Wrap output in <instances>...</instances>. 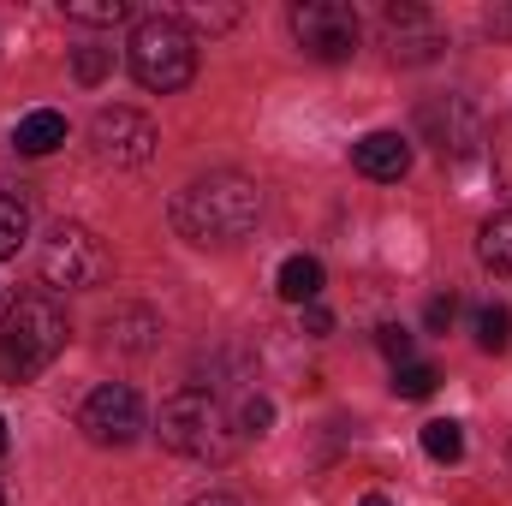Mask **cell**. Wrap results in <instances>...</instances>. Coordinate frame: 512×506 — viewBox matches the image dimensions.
<instances>
[{
	"label": "cell",
	"instance_id": "6da1fadb",
	"mask_svg": "<svg viewBox=\"0 0 512 506\" xmlns=\"http://www.w3.org/2000/svg\"><path fill=\"white\" fill-rule=\"evenodd\" d=\"M256 221H262V191L245 173H209L173 197V227L191 245H239L245 233H256Z\"/></svg>",
	"mask_w": 512,
	"mask_h": 506
},
{
	"label": "cell",
	"instance_id": "7a4b0ae2",
	"mask_svg": "<svg viewBox=\"0 0 512 506\" xmlns=\"http://www.w3.org/2000/svg\"><path fill=\"white\" fill-rule=\"evenodd\" d=\"M66 340H72L66 310H60L48 292L18 298V304L0 316V381H6V387L36 381L60 352H66Z\"/></svg>",
	"mask_w": 512,
	"mask_h": 506
},
{
	"label": "cell",
	"instance_id": "3957f363",
	"mask_svg": "<svg viewBox=\"0 0 512 506\" xmlns=\"http://www.w3.org/2000/svg\"><path fill=\"white\" fill-rule=\"evenodd\" d=\"M161 447H173L179 459H203V465H227L239 453V429L227 417V405L209 387H179L161 405Z\"/></svg>",
	"mask_w": 512,
	"mask_h": 506
},
{
	"label": "cell",
	"instance_id": "277c9868",
	"mask_svg": "<svg viewBox=\"0 0 512 506\" xmlns=\"http://www.w3.org/2000/svg\"><path fill=\"white\" fill-rule=\"evenodd\" d=\"M126 54H131V78L143 90H155V96H173V90H185L197 78V36L167 12L137 18Z\"/></svg>",
	"mask_w": 512,
	"mask_h": 506
},
{
	"label": "cell",
	"instance_id": "5b68a950",
	"mask_svg": "<svg viewBox=\"0 0 512 506\" xmlns=\"http://www.w3.org/2000/svg\"><path fill=\"white\" fill-rule=\"evenodd\" d=\"M108 251L90 227H72L60 221L48 239H42V280L48 286H66V292H84V286H102L108 280Z\"/></svg>",
	"mask_w": 512,
	"mask_h": 506
},
{
	"label": "cell",
	"instance_id": "8992f818",
	"mask_svg": "<svg viewBox=\"0 0 512 506\" xmlns=\"http://www.w3.org/2000/svg\"><path fill=\"white\" fill-rule=\"evenodd\" d=\"M358 12L346 6V0H304V6H292V36H298V48L310 54V60H322V66H340V60H352L358 54Z\"/></svg>",
	"mask_w": 512,
	"mask_h": 506
},
{
	"label": "cell",
	"instance_id": "52a82bcc",
	"mask_svg": "<svg viewBox=\"0 0 512 506\" xmlns=\"http://www.w3.org/2000/svg\"><path fill=\"white\" fill-rule=\"evenodd\" d=\"M78 429H84L96 447H131V441L143 435V399H137V387H126V381H102V387L84 399Z\"/></svg>",
	"mask_w": 512,
	"mask_h": 506
},
{
	"label": "cell",
	"instance_id": "ba28073f",
	"mask_svg": "<svg viewBox=\"0 0 512 506\" xmlns=\"http://www.w3.org/2000/svg\"><path fill=\"white\" fill-rule=\"evenodd\" d=\"M90 137H96V155L114 161V167H143L155 155V143H161L155 120L137 114V108H102L90 120Z\"/></svg>",
	"mask_w": 512,
	"mask_h": 506
},
{
	"label": "cell",
	"instance_id": "9c48e42d",
	"mask_svg": "<svg viewBox=\"0 0 512 506\" xmlns=\"http://www.w3.org/2000/svg\"><path fill=\"white\" fill-rule=\"evenodd\" d=\"M417 126H423V137H429L441 155H453V161L477 155V143H483V120H477V108H471L465 96H435V102H423V108H417Z\"/></svg>",
	"mask_w": 512,
	"mask_h": 506
},
{
	"label": "cell",
	"instance_id": "30bf717a",
	"mask_svg": "<svg viewBox=\"0 0 512 506\" xmlns=\"http://www.w3.org/2000/svg\"><path fill=\"white\" fill-rule=\"evenodd\" d=\"M352 167H358L364 179L393 185V179H405V173H411V143H405L399 131H370V137H358V143H352Z\"/></svg>",
	"mask_w": 512,
	"mask_h": 506
},
{
	"label": "cell",
	"instance_id": "8fae6325",
	"mask_svg": "<svg viewBox=\"0 0 512 506\" xmlns=\"http://www.w3.org/2000/svg\"><path fill=\"white\" fill-rule=\"evenodd\" d=\"M387 48L393 60H429L441 48V30L423 6H387Z\"/></svg>",
	"mask_w": 512,
	"mask_h": 506
},
{
	"label": "cell",
	"instance_id": "7c38bea8",
	"mask_svg": "<svg viewBox=\"0 0 512 506\" xmlns=\"http://www.w3.org/2000/svg\"><path fill=\"white\" fill-rule=\"evenodd\" d=\"M12 143H18V155H48V149H60V143H66V114H54V108L24 114L18 131H12Z\"/></svg>",
	"mask_w": 512,
	"mask_h": 506
},
{
	"label": "cell",
	"instance_id": "4fadbf2b",
	"mask_svg": "<svg viewBox=\"0 0 512 506\" xmlns=\"http://www.w3.org/2000/svg\"><path fill=\"white\" fill-rule=\"evenodd\" d=\"M274 286H280L286 304H316L322 298V262L316 256H286L280 274H274Z\"/></svg>",
	"mask_w": 512,
	"mask_h": 506
},
{
	"label": "cell",
	"instance_id": "5bb4252c",
	"mask_svg": "<svg viewBox=\"0 0 512 506\" xmlns=\"http://www.w3.org/2000/svg\"><path fill=\"white\" fill-rule=\"evenodd\" d=\"M477 256H483L489 274H501V280L512 286V209L507 215H495V221H483V233H477Z\"/></svg>",
	"mask_w": 512,
	"mask_h": 506
},
{
	"label": "cell",
	"instance_id": "9a60e30c",
	"mask_svg": "<svg viewBox=\"0 0 512 506\" xmlns=\"http://www.w3.org/2000/svg\"><path fill=\"white\" fill-rule=\"evenodd\" d=\"M149 334H161V322H155L149 310H120V316H108V346H120V352H149Z\"/></svg>",
	"mask_w": 512,
	"mask_h": 506
},
{
	"label": "cell",
	"instance_id": "2e32d148",
	"mask_svg": "<svg viewBox=\"0 0 512 506\" xmlns=\"http://www.w3.org/2000/svg\"><path fill=\"white\" fill-rule=\"evenodd\" d=\"M423 453H429L435 465H453V459H465V429H459L453 417H435V423H423Z\"/></svg>",
	"mask_w": 512,
	"mask_h": 506
},
{
	"label": "cell",
	"instance_id": "e0dca14e",
	"mask_svg": "<svg viewBox=\"0 0 512 506\" xmlns=\"http://www.w3.org/2000/svg\"><path fill=\"white\" fill-rule=\"evenodd\" d=\"M477 346L483 352H507L512 346V310L507 304H483L477 310Z\"/></svg>",
	"mask_w": 512,
	"mask_h": 506
},
{
	"label": "cell",
	"instance_id": "ac0fdd59",
	"mask_svg": "<svg viewBox=\"0 0 512 506\" xmlns=\"http://www.w3.org/2000/svg\"><path fill=\"white\" fill-rule=\"evenodd\" d=\"M24 233H30V209L12 197V191H0V256H12L24 245Z\"/></svg>",
	"mask_w": 512,
	"mask_h": 506
},
{
	"label": "cell",
	"instance_id": "d6986e66",
	"mask_svg": "<svg viewBox=\"0 0 512 506\" xmlns=\"http://www.w3.org/2000/svg\"><path fill=\"white\" fill-rule=\"evenodd\" d=\"M66 18L72 24H120V18H131L126 0H66Z\"/></svg>",
	"mask_w": 512,
	"mask_h": 506
},
{
	"label": "cell",
	"instance_id": "ffe728a7",
	"mask_svg": "<svg viewBox=\"0 0 512 506\" xmlns=\"http://www.w3.org/2000/svg\"><path fill=\"white\" fill-rule=\"evenodd\" d=\"M435 387H441L435 364H399V370H393V393H399V399H429Z\"/></svg>",
	"mask_w": 512,
	"mask_h": 506
},
{
	"label": "cell",
	"instance_id": "44dd1931",
	"mask_svg": "<svg viewBox=\"0 0 512 506\" xmlns=\"http://www.w3.org/2000/svg\"><path fill=\"white\" fill-rule=\"evenodd\" d=\"M108 66H114V54H108V48H78V54H72L78 84H102V78H108Z\"/></svg>",
	"mask_w": 512,
	"mask_h": 506
},
{
	"label": "cell",
	"instance_id": "7402d4cb",
	"mask_svg": "<svg viewBox=\"0 0 512 506\" xmlns=\"http://www.w3.org/2000/svg\"><path fill=\"white\" fill-rule=\"evenodd\" d=\"M376 346H382L387 358H393V370H399V364H411V334H405L399 322H387V328H376Z\"/></svg>",
	"mask_w": 512,
	"mask_h": 506
},
{
	"label": "cell",
	"instance_id": "603a6c76",
	"mask_svg": "<svg viewBox=\"0 0 512 506\" xmlns=\"http://www.w3.org/2000/svg\"><path fill=\"white\" fill-rule=\"evenodd\" d=\"M268 423H274V405H268L262 393H251V399L239 405V429H245V435H262Z\"/></svg>",
	"mask_w": 512,
	"mask_h": 506
},
{
	"label": "cell",
	"instance_id": "cb8c5ba5",
	"mask_svg": "<svg viewBox=\"0 0 512 506\" xmlns=\"http://www.w3.org/2000/svg\"><path fill=\"white\" fill-rule=\"evenodd\" d=\"M453 310H459V304H453V292H447V298H429V310H423V322H429L435 334H447V328H453Z\"/></svg>",
	"mask_w": 512,
	"mask_h": 506
},
{
	"label": "cell",
	"instance_id": "d4e9b609",
	"mask_svg": "<svg viewBox=\"0 0 512 506\" xmlns=\"http://www.w3.org/2000/svg\"><path fill=\"white\" fill-rule=\"evenodd\" d=\"M304 328H310V334H334V316H328L322 304H304Z\"/></svg>",
	"mask_w": 512,
	"mask_h": 506
},
{
	"label": "cell",
	"instance_id": "484cf974",
	"mask_svg": "<svg viewBox=\"0 0 512 506\" xmlns=\"http://www.w3.org/2000/svg\"><path fill=\"white\" fill-rule=\"evenodd\" d=\"M191 506H239V501H233V495H221V489H215V495H197V501H191Z\"/></svg>",
	"mask_w": 512,
	"mask_h": 506
},
{
	"label": "cell",
	"instance_id": "4316f807",
	"mask_svg": "<svg viewBox=\"0 0 512 506\" xmlns=\"http://www.w3.org/2000/svg\"><path fill=\"white\" fill-rule=\"evenodd\" d=\"M489 30H512V12H489Z\"/></svg>",
	"mask_w": 512,
	"mask_h": 506
},
{
	"label": "cell",
	"instance_id": "83f0119b",
	"mask_svg": "<svg viewBox=\"0 0 512 506\" xmlns=\"http://www.w3.org/2000/svg\"><path fill=\"white\" fill-rule=\"evenodd\" d=\"M358 506H393V501H387V495H364Z\"/></svg>",
	"mask_w": 512,
	"mask_h": 506
},
{
	"label": "cell",
	"instance_id": "f1b7e54d",
	"mask_svg": "<svg viewBox=\"0 0 512 506\" xmlns=\"http://www.w3.org/2000/svg\"><path fill=\"white\" fill-rule=\"evenodd\" d=\"M0 453H6V417H0Z\"/></svg>",
	"mask_w": 512,
	"mask_h": 506
},
{
	"label": "cell",
	"instance_id": "f546056e",
	"mask_svg": "<svg viewBox=\"0 0 512 506\" xmlns=\"http://www.w3.org/2000/svg\"><path fill=\"white\" fill-rule=\"evenodd\" d=\"M0 506H6V495H0Z\"/></svg>",
	"mask_w": 512,
	"mask_h": 506
}]
</instances>
